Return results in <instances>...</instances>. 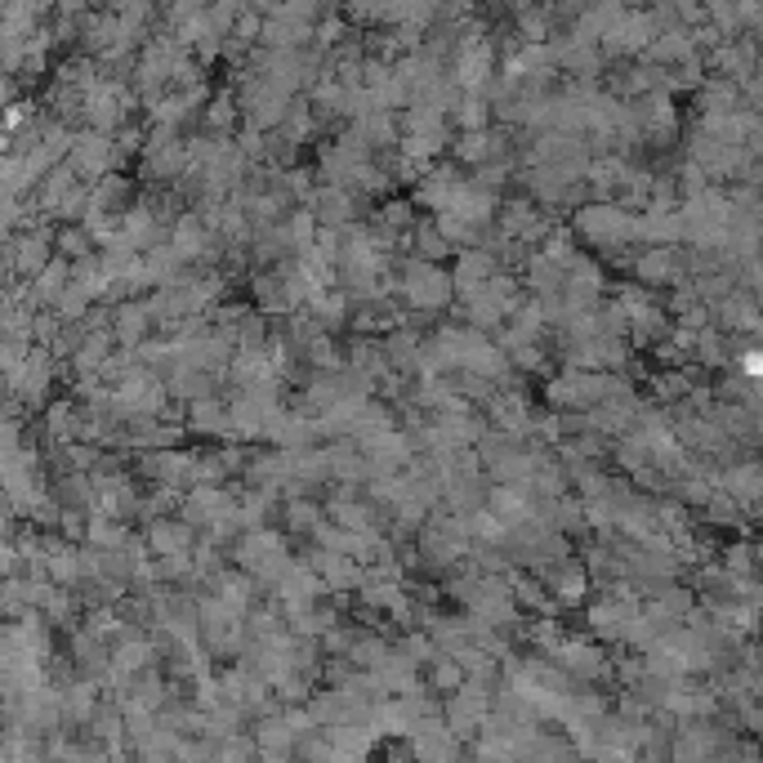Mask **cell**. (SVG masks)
<instances>
[{"mask_svg":"<svg viewBox=\"0 0 763 763\" xmlns=\"http://www.w3.org/2000/svg\"><path fill=\"white\" fill-rule=\"evenodd\" d=\"M67 152H72V170H76L81 179H89V183L117 170V144L107 139L103 130H94V135H81V139H72V144H67Z\"/></svg>","mask_w":763,"mask_h":763,"instance_id":"cell-1","label":"cell"},{"mask_svg":"<svg viewBox=\"0 0 763 763\" xmlns=\"http://www.w3.org/2000/svg\"><path fill=\"white\" fill-rule=\"evenodd\" d=\"M50 384H54V353L50 349H28L23 367L6 380V389H14L23 402H45L50 398Z\"/></svg>","mask_w":763,"mask_h":763,"instance_id":"cell-2","label":"cell"},{"mask_svg":"<svg viewBox=\"0 0 763 763\" xmlns=\"http://www.w3.org/2000/svg\"><path fill=\"white\" fill-rule=\"evenodd\" d=\"M581 233H585L590 242L616 246V242H625V237L638 233V220L621 214L616 205H590V210H581Z\"/></svg>","mask_w":763,"mask_h":763,"instance_id":"cell-3","label":"cell"},{"mask_svg":"<svg viewBox=\"0 0 763 763\" xmlns=\"http://www.w3.org/2000/svg\"><path fill=\"white\" fill-rule=\"evenodd\" d=\"M447 290H452V282L443 277V268L415 264V268L406 273V299L420 304V308H438V304H447Z\"/></svg>","mask_w":763,"mask_h":763,"instance_id":"cell-4","label":"cell"},{"mask_svg":"<svg viewBox=\"0 0 763 763\" xmlns=\"http://www.w3.org/2000/svg\"><path fill=\"white\" fill-rule=\"evenodd\" d=\"M148 331H152V312H148V304L117 299V308H113V340H121L126 349H135V345H144Z\"/></svg>","mask_w":763,"mask_h":763,"instance_id":"cell-5","label":"cell"},{"mask_svg":"<svg viewBox=\"0 0 763 763\" xmlns=\"http://www.w3.org/2000/svg\"><path fill=\"white\" fill-rule=\"evenodd\" d=\"M242 563L259 576H277L286 568V554H282V540L277 536H264V531H251L246 536V550H242Z\"/></svg>","mask_w":763,"mask_h":763,"instance_id":"cell-6","label":"cell"},{"mask_svg":"<svg viewBox=\"0 0 763 763\" xmlns=\"http://www.w3.org/2000/svg\"><path fill=\"white\" fill-rule=\"evenodd\" d=\"M460 188H465V183H460L456 174H443V170H438V174H428V179H424L420 201H424V205H433V210H447V205L456 201V192H460Z\"/></svg>","mask_w":763,"mask_h":763,"instance_id":"cell-7","label":"cell"},{"mask_svg":"<svg viewBox=\"0 0 763 763\" xmlns=\"http://www.w3.org/2000/svg\"><path fill=\"white\" fill-rule=\"evenodd\" d=\"M148 540H152V550L166 559V554H183L188 544H192V536H188V527H179V522H166V518H157V527L148 531Z\"/></svg>","mask_w":763,"mask_h":763,"instance_id":"cell-8","label":"cell"},{"mask_svg":"<svg viewBox=\"0 0 763 763\" xmlns=\"http://www.w3.org/2000/svg\"><path fill=\"white\" fill-rule=\"evenodd\" d=\"M491 513H496V522H500V527H518V522H527V518H531V505H527V496H518V491L500 487V491L491 496Z\"/></svg>","mask_w":763,"mask_h":763,"instance_id":"cell-9","label":"cell"},{"mask_svg":"<svg viewBox=\"0 0 763 763\" xmlns=\"http://www.w3.org/2000/svg\"><path fill=\"white\" fill-rule=\"evenodd\" d=\"M170 246H174V255H179V259L201 255V251H205V224L197 220V214H188V220H179V224H174V242H170Z\"/></svg>","mask_w":763,"mask_h":763,"instance_id":"cell-10","label":"cell"},{"mask_svg":"<svg viewBox=\"0 0 763 763\" xmlns=\"http://www.w3.org/2000/svg\"><path fill=\"white\" fill-rule=\"evenodd\" d=\"M647 282H670V277H679V264H675V255L670 251H651L647 259H643V268H638Z\"/></svg>","mask_w":763,"mask_h":763,"instance_id":"cell-11","label":"cell"},{"mask_svg":"<svg viewBox=\"0 0 763 763\" xmlns=\"http://www.w3.org/2000/svg\"><path fill=\"white\" fill-rule=\"evenodd\" d=\"M192 428H229V411H220V402H192Z\"/></svg>","mask_w":763,"mask_h":763,"instance_id":"cell-12","label":"cell"},{"mask_svg":"<svg viewBox=\"0 0 763 763\" xmlns=\"http://www.w3.org/2000/svg\"><path fill=\"white\" fill-rule=\"evenodd\" d=\"M317 205H321V220H326V224H345V220H349V197H345L340 188H326Z\"/></svg>","mask_w":763,"mask_h":763,"instance_id":"cell-13","label":"cell"},{"mask_svg":"<svg viewBox=\"0 0 763 763\" xmlns=\"http://www.w3.org/2000/svg\"><path fill=\"white\" fill-rule=\"evenodd\" d=\"M290 723H282V719H273V723H264L259 728V745H268V750H286L290 745Z\"/></svg>","mask_w":763,"mask_h":763,"instance_id":"cell-14","label":"cell"},{"mask_svg":"<svg viewBox=\"0 0 763 763\" xmlns=\"http://www.w3.org/2000/svg\"><path fill=\"white\" fill-rule=\"evenodd\" d=\"M433 683H438V688H460V683H465V666H460V661H456V666L443 661L438 670H433Z\"/></svg>","mask_w":763,"mask_h":763,"instance_id":"cell-15","label":"cell"}]
</instances>
